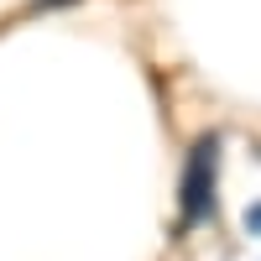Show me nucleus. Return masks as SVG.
Returning a JSON list of instances; mask_svg holds the SVG:
<instances>
[{
  "label": "nucleus",
  "mask_w": 261,
  "mask_h": 261,
  "mask_svg": "<svg viewBox=\"0 0 261 261\" xmlns=\"http://www.w3.org/2000/svg\"><path fill=\"white\" fill-rule=\"evenodd\" d=\"M214 167H220V136H199L183 167V225L204 220L214 204Z\"/></svg>",
  "instance_id": "nucleus-1"
},
{
  "label": "nucleus",
  "mask_w": 261,
  "mask_h": 261,
  "mask_svg": "<svg viewBox=\"0 0 261 261\" xmlns=\"http://www.w3.org/2000/svg\"><path fill=\"white\" fill-rule=\"evenodd\" d=\"M246 225H251V230H261V209H251V214H246Z\"/></svg>",
  "instance_id": "nucleus-2"
}]
</instances>
